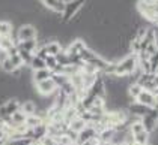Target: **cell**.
I'll use <instances>...</instances> for the list:
<instances>
[{
    "instance_id": "27",
    "label": "cell",
    "mask_w": 158,
    "mask_h": 145,
    "mask_svg": "<svg viewBox=\"0 0 158 145\" xmlns=\"http://www.w3.org/2000/svg\"><path fill=\"white\" fill-rule=\"evenodd\" d=\"M8 57H9V54H8V52H6V51H3V49L0 48V64H2V63H3V61L6 60V59H8Z\"/></svg>"
},
{
    "instance_id": "23",
    "label": "cell",
    "mask_w": 158,
    "mask_h": 145,
    "mask_svg": "<svg viewBox=\"0 0 158 145\" xmlns=\"http://www.w3.org/2000/svg\"><path fill=\"white\" fill-rule=\"evenodd\" d=\"M30 69H32V72H35V71H42V69H47V66H45V60H42V59H39V57H33V60L30 63V66H29Z\"/></svg>"
},
{
    "instance_id": "4",
    "label": "cell",
    "mask_w": 158,
    "mask_h": 145,
    "mask_svg": "<svg viewBox=\"0 0 158 145\" xmlns=\"http://www.w3.org/2000/svg\"><path fill=\"white\" fill-rule=\"evenodd\" d=\"M20 105H21V100H18V99H15V97L6 100L5 103H2V105H0V118H2V120L11 118V115H12L14 112H17V111L20 109Z\"/></svg>"
},
{
    "instance_id": "22",
    "label": "cell",
    "mask_w": 158,
    "mask_h": 145,
    "mask_svg": "<svg viewBox=\"0 0 158 145\" xmlns=\"http://www.w3.org/2000/svg\"><path fill=\"white\" fill-rule=\"evenodd\" d=\"M26 118H27V115H24V114L18 109L17 112H14L12 115H11V126H20V124H24Z\"/></svg>"
},
{
    "instance_id": "14",
    "label": "cell",
    "mask_w": 158,
    "mask_h": 145,
    "mask_svg": "<svg viewBox=\"0 0 158 145\" xmlns=\"http://www.w3.org/2000/svg\"><path fill=\"white\" fill-rule=\"evenodd\" d=\"M86 126H87V123H86L81 117H75L74 120H71L69 123H68V130L77 135L78 132H81Z\"/></svg>"
},
{
    "instance_id": "11",
    "label": "cell",
    "mask_w": 158,
    "mask_h": 145,
    "mask_svg": "<svg viewBox=\"0 0 158 145\" xmlns=\"http://www.w3.org/2000/svg\"><path fill=\"white\" fill-rule=\"evenodd\" d=\"M44 47H45V51H47V55H50V57H56L63 51V45L56 39L48 40L47 44H44Z\"/></svg>"
},
{
    "instance_id": "20",
    "label": "cell",
    "mask_w": 158,
    "mask_h": 145,
    "mask_svg": "<svg viewBox=\"0 0 158 145\" xmlns=\"http://www.w3.org/2000/svg\"><path fill=\"white\" fill-rule=\"evenodd\" d=\"M42 123H45V121L42 120L38 114H35V115H29L27 118H26V127L27 129H35V127H38V126H41Z\"/></svg>"
},
{
    "instance_id": "26",
    "label": "cell",
    "mask_w": 158,
    "mask_h": 145,
    "mask_svg": "<svg viewBox=\"0 0 158 145\" xmlns=\"http://www.w3.org/2000/svg\"><path fill=\"white\" fill-rule=\"evenodd\" d=\"M39 145H59L57 144V141H56V138H51V136H45L41 142H38Z\"/></svg>"
},
{
    "instance_id": "28",
    "label": "cell",
    "mask_w": 158,
    "mask_h": 145,
    "mask_svg": "<svg viewBox=\"0 0 158 145\" xmlns=\"http://www.w3.org/2000/svg\"><path fill=\"white\" fill-rule=\"evenodd\" d=\"M98 144H99V141H98V138H95L92 141H87V142H83V144H75V145H98Z\"/></svg>"
},
{
    "instance_id": "10",
    "label": "cell",
    "mask_w": 158,
    "mask_h": 145,
    "mask_svg": "<svg viewBox=\"0 0 158 145\" xmlns=\"http://www.w3.org/2000/svg\"><path fill=\"white\" fill-rule=\"evenodd\" d=\"M86 47H87V44H86L85 40H83L81 37H77V39L71 40V42L68 44V47L63 49V51H65L68 55H80V52H81Z\"/></svg>"
},
{
    "instance_id": "15",
    "label": "cell",
    "mask_w": 158,
    "mask_h": 145,
    "mask_svg": "<svg viewBox=\"0 0 158 145\" xmlns=\"http://www.w3.org/2000/svg\"><path fill=\"white\" fill-rule=\"evenodd\" d=\"M20 111L24 114V115H35L38 112V106L36 103L33 102V100H24V102H21V105H20Z\"/></svg>"
},
{
    "instance_id": "31",
    "label": "cell",
    "mask_w": 158,
    "mask_h": 145,
    "mask_svg": "<svg viewBox=\"0 0 158 145\" xmlns=\"http://www.w3.org/2000/svg\"><path fill=\"white\" fill-rule=\"evenodd\" d=\"M32 145H39V144H38V142H33V144H32Z\"/></svg>"
},
{
    "instance_id": "5",
    "label": "cell",
    "mask_w": 158,
    "mask_h": 145,
    "mask_svg": "<svg viewBox=\"0 0 158 145\" xmlns=\"http://www.w3.org/2000/svg\"><path fill=\"white\" fill-rule=\"evenodd\" d=\"M140 123L143 124V127H145L146 132L151 135L152 132H155L157 127H158V112L152 108L148 114H146L145 117L140 118Z\"/></svg>"
},
{
    "instance_id": "24",
    "label": "cell",
    "mask_w": 158,
    "mask_h": 145,
    "mask_svg": "<svg viewBox=\"0 0 158 145\" xmlns=\"http://www.w3.org/2000/svg\"><path fill=\"white\" fill-rule=\"evenodd\" d=\"M17 51H18V49H17ZM18 54H20V57H21V60H23V64H24V66H30V63L33 60L35 54L27 52V51H18Z\"/></svg>"
},
{
    "instance_id": "17",
    "label": "cell",
    "mask_w": 158,
    "mask_h": 145,
    "mask_svg": "<svg viewBox=\"0 0 158 145\" xmlns=\"http://www.w3.org/2000/svg\"><path fill=\"white\" fill-rule=\"evenodd\" d=\"M51 78V72L48 69H42V71H35L32 72V82L33 84H39L42 81H47Z\"/></svg>"
},
{
    "instance_id": "12",
    "label": "cell",
    "mask_w": 158,
    "mask_h": 145,
    "mask_svg": "<svg viewBox=\"0 0 158 145\" xmlns=\"http://www.w3.org/2000/svg\"><path fill=\"white\" fill-rule=\"evenodd\" d=\"M135 102H139V103L145 105L146 108H151V109L154 108V106H155V103H157L154 93H151V91H146V90H143V91H142V94L137 97V100H135Z\"/></svg>"
},
{
    "instance_id": "1",
    "label": "cell",
    "mask_w": 158,
    "mask_h": 145,
    "mask_svg": "<svg viewBox=\"0 0 158 145\" xmlns=\"http://www.w3.org/2000/svg\"><path fill=\"white\" fill-rule=\"evenodd\" d=\"M139 67V61H137V55L134 54H128L123 59L116 63V71H114V76L116 78H127L131 76L137 72Z\"/></svg>"
},
{
    "instance_id": "21",
    "label": "cell",
    "mask_w": 158,
    "mask_h": 145,
    "mask_svg": "<svg viewBox=\"0 0 158 145\" xmlns=\"http://www.w3.org/2000/svg\"><path fill=\"white\" fill-rule=\"evenodd\" d=\"M133 145H146L149 144V133L148 132H142L137 133V135H133Z\"/></svg>"
},
{
    "instance_id": "32",
    "label": "cell",
    "mask_w": 158,
    "mask_h": 145,
    "mask_svg": "<svg viewBox=\"0 0 158 145\" xmlns=\"http://www.w3.org/2000/svg\"><path fill=\"white\" fill-rule=\"evenodd\" d=\"M146 145H149V144H146Z\"/></svg>"
},
{
    "instance_id": "29",
    "label": "cell",
    "mask_w": 158,
    "mask_h": 145,
    "mask_svg": "<svg viewBox=\"0 0 158 145\" xmlns=\"http://www.w3.org/2000/svg\"><path fill=\"white\" fill-rule=\"evenodd\" d=\"M6 139H8V138L5 136V133H3L2 130H0V145H5V142H6Z\"/></svg>"
},
{
    "instance_id": "9",
    "label": "cell",
    "mask_w": 158,
    "mask_h": 145,
    "mask_svg": "<svg viewBox=\"0 0 158 145\" xmlns=\"http://www.w3.org/2000/svg\"><path fill=\"white\" fill-rule=\"evenodd\" d=\"M149 111H151V108H146L145 105H142V103H139V102H131V103L127 106V114L131 115V117H135V118L145 117Z\"/></svg>"
},
{
    "instance_id": "8",
    "label": "cell",
    "mask_w": 158,
    "mask_h": 145,
    "mask_svg": "<svg viewBox=\"0 0 158 145\" xmlns=\"http://www.w3.org/2000/svg\"><path fill=\"white\" fill-rule=\"evenodd\" d=\"M66 2L68 0H44V2H41V5L45 9H48L50 12L62 15L63 11H65V8H66Z\"/></svg>"
},
{
    "instance_id": "30",
    "label": "cell",
    "mask_w": 158,
    "mask_h": 145,
    "mask_svg": "<svg viewBox=\"0 0 158 145\" xmlns=\"http://www.w3.org/2000/svg\"><path fill=\"white\" fill-rule=\"evenodd\" d=\"M118 145H131V144H128V142H122V144H118Z\"/></svg>"
},
{
    "instance_id": "25",
    "label": "cell",
    "mask_w": 158,
    "mask_h": 145,
    "mask_svg": "<svg viewBox=\"0 0 158 145\" xmlns=\"http://www.w3.org/2000/svg\"><path fill=\"white\" fill-rule=\"evenodd\" d=\"M45 66H47V69H48L50 72L53 73L54 72V71H56V67H57V66H59V63H57V59H56V57H47V59H45Z\"/></svg>"
},
{
    "instance_id": "6",
    "label": "cell",
    "mask_w": 158,
    "mask_h": 145,
    "mask_svg": "<svg viewBox=\"0 0 158 145\" xmlns=\"http://www.w3.org/2000/svg\"><path fill=\"white\" fill-rule=\"evenodd\" d=\"M33 85H35V91L42 97H50L57 91V87L53 82L51 78L47 79V81H42V82H39V84H33Z\"/></svg>"
},
{
    "instance_id": "2",
    "label": "cell",
    "mask_w": 158,
    "mask_h": 145,
    "mask_svg": "<svg viewBox=\"0 0 158 145\" xmlns=\"http://www.w3.org/2000/svg\"><path fill=\"white\" fill-rule=\"evenodd\" d=\"M18 44V42H24V40H30V39H38V29L35 24L27 23V24H21L18 29H14V33L11 36Z\"/></svg>"
},
{
    "instance_id": "18",
    "label": "cell",
    "mask_w": 158,
    "mask_h": 145,
    "mask_svg": "<svg viewBox=\"0 0 158 145\" xmlns=\"http://www.w3.org/2000/svg\"><path fill=\"white\" fill-rule=\"evenodd\" d=\"M0 48L9 54L12 49L17 48V42L14 40L12 37H2V39H0Z\"/></svg>"
},
{
    "instance_id": "19",
    "label": "cell",
    "mask_w": 158,
    "mask_h": 145,
    "mask_svg": "<svg viewBox=\"0 0 158 145\" xmlns=\"http://www.w3.org/2000/svg\"><path fill=\"white\" fill-rule=\"evenodd\" d=\"M142 91H143V88H142L139 84H135V82H134V84H131L128 88H127V94H128V97H130L133 102H135V100H137V97L142 94Z\"/></svg>"
},
{
    "instance_id": "16",
    "label": "cell",
    "mask_w": 158,
    "mask_h": 145,
    "mask_svg": "<svg viewBox=\"0 0 158 145\" xmlns=\"http://www.w3.org/2000/svg\"><path fill=\"white\" fill-rule=\"evenodd\" d=\"M14 24L8 20H0V37H11L14 33Z\"/></svg>"
},
{
    "instance_id": "3",
    "label": "cell",
    "mask_w": 158,
    "mask_h": 145,
    "mask_svg": "<svg viewBox=\"0 0 158 145\" xmlns=\"http://www.w3.org/2000/svg\"><path fill=\"white\" fill-rule=\"evenodd\" d=\"M86 0H68L66 2V8L63 13L60 15V23L62 24H69L74 18L78 15V12L81 11V8L85 6Z\"/></svg>"
},
{
    "instance_id": "13",
    "label": "cell",
    "mask_w": 158,
    "mask_h": 145,
    "mask_svg": "<svg viewBox=\"0 0 158 145\" xmlns=\"http://www.w3.org/2000/svg\"><path fill=\"white\" fill-rule=\"evenodd\" d=\"M38 48H39L38 39H30V40H24V42H18L17 44V49L18 51H27V52H32V54H35Z\"/></svg>"
},
{
    "instance_id": "7",
    "label": "cell",
    "mask_w": 158,
    "mask_h": 145,
    "mask_svg": "<svg viewBox=\"0 0 158 145\" xmlns=\"http://www.w3.org/2000/svg\"><path fill=\"white\" fill-rule=\"evenodd\" d=\"M98 136L97 127L92 126V124H87L81 132L77 133V139H75V144H83V142H87V141H92Z\"/></svg>"
}]
</instances>
